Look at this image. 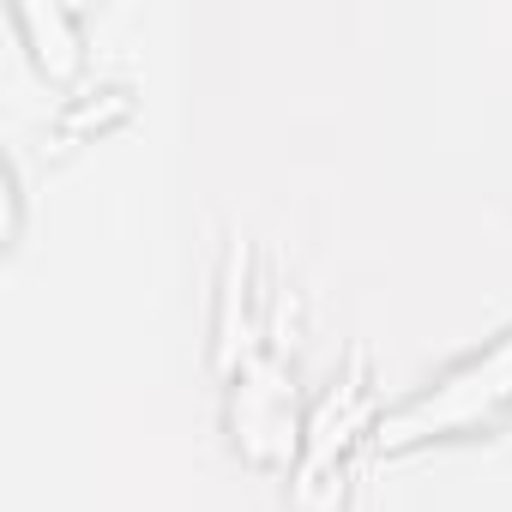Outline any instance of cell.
I'll return each instance as SVG.
<instances>
[{
    "mask_svg": "<svg viewBox=\"0 0 512 512\" xmlns=\"http://www.w3.org/2000/svg\"><path fill=\"white\" fill-rule=\"evenodd\" d=\"M506 416H512V326L500 338H488L476 356H464L458 368H446L434 386H422L416 398L386 410L374 422V446L380 452H416L434 440L488 434Z\"/></svg>",
    "mask_w": 512,
    "mask_h": 512,
    "instance_id": "6da1fadb",
    "label": "cell"
},
{
    "mask_svg": "<svg viewBox=\"0 0 512 512\" xmlns=\"http://www.w3.org/2000/svg\"><path fill=\"white\" fill-rule=\"evenodd\" d=\"M223 404H229V440L247 464L284 470V464L302 458V434H308L302 386H296V368L278 350H260L241 374H229Z\"/></svg>",
    "mask_w": 512,
    "mask_h": 512,
    "instance_id": "7a4b0ae2",
    "label": "cell"
},
{
    "mask_svg": "<svg viewBox=\"0 0 512 512\" xmlns=\"http://www.w3.org/2000/svg\"><path fill=\"white\" fill-rule=\"evenodd\" d=\"M374 386H368V362L356 356L332 392L308 410V434H302V458H296V500L302 512H332L338 494H344V470H350V452L356 440L368 434L374 440Z\"/></svg>",
    "mask_w": 512,
    "mask_h": 512,
    "instance_id": "3957f363",
    "label": "cell"
},
{
    "mask_svg": "<svg viewBox=\"0 0 512 512\" xmlns=\"http://www.w3.org/2000/svg\"><path fill=\"white\" fill-rule=\"evenodd\" d=\"M19 31H25L31 61H37L49 79H73V73L85 67V31H79V13L61 7V0H25V7H19Z\"/></svg>",
    "mask_w": 512,
    "mask_h": 512,
    "instance_id": "277c9868",
    "label": "cell"
}]
</instances>
